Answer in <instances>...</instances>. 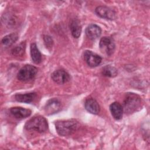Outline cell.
<instances>
[{"label": "cell", "mask_w": 150, "mask_h": 150, "mask_svg": "<svg viewBox=\"0 0 150 150\" xmlns=\"http://www.w3.org/2000/svg\"><path fill=\"white\" fill-rule=\"evenodd\" d=\"M142 101L141 97L134 93L126 94L123 103V111L126 114H131L141 108Z\"/></svg>", "instance_id": "cell-1"}, {"label": "cell", "mask_w": 150, "mask_h": 150, "mask_svg": "<svg viewBox=\"0 0 150 150\" xmlns=\"http://www.w3.org/2000/svg\"><path fill=\"white\" fill-rule=\"evenodd\" d=\"M79 124L75 119L59 120L56 121L55 127L57 132L62 136L72 134L79 127Z\"/></svg>", "instance_id": "cell-2"}, {"label": "cell", "mask_w": 150, "mask_h": 150, "mask_svg": "<svg viewBox=\"0 0 150 150\" xmlns=\"http://www.w3.org/2000/svg\"><path fill=\"white\" fill-rule=\"evenodd\" d=\"M25 128L27 130H33L42 133L47 130L48 123L46 119L43 116L36 115L26 122Z\"/></svg>", "instance_id": "cell-3"}, {"label": "cell", "mask_w": 150, "mask_h": 150, "mask_svg": "<svg viewBox=\"0 0 150 150\" xmlns=\"http://www.w3.org/2000/svg\"><path fill=\"white\" fill-rule=\"evenodd\" d=\"M38 69L31 64H26L18 73V79L22 82H27L33 80L36 75Z\"/></svg>", "instance_id": "cell-4"}, {"label": "cell", "mask_w": 150, "mask_h": 150, "mask_svg": "<svg viewBox=\"0 0 150 150\" xmlns=\"http://www.w3.org/2000/svg\"><path fill=\"white\" fill-rule=\"evenodd\" d=\"M99 47L103 53L111 56L114 52L115 45L112 38L109 36H104L100 40Z\"/></svg>", "instance_id": "cell-5"}, {"label": "cell", "mask_w": 150, "mask_h": 150, "mask_svg": "<svg viewBox=\"0 0 150 150\" xmlns=\"http://www.w3.org/2000/svg\"><path fill=\"white\" fill-rule=\"evenodd\" d=\"M95 12L100 17L108 20H114L117 17L115 12L106 6H97L96 8Z\"/></svg>", "instance_id": "cell-6"}, {"label": "cell", "mask_w": 150, "mask_h": 150, "mask_svg": "<svg viewBox=\"0 0 150 150\" xmlns=\"http://www.w3.org/2000/svg\"><path fill=\"white\" fill-rule=\"evenodd\" d=\"M84 58L87 64L92 67L98 66L102 61V58L100 56L90 50H86L84 52Z\"/></svg>", "instance_id": "cell-7"}, {"label": "cell", "mask_w": 150, "mask_h": 150, "mask_svg": "<svg viewBox=\"0 0 150 150\" xmlns=\"http://www.w3.org/2000/svg\"><path fill=\"white\" fill-rule=\"evenodd\" d=\"M52 80L59 84H63L68 82L70 80L69 74L63 69L55 70L51 75Z\"/></svg>", "instance_id": "cell-8"}, {"label": "cell", "mask_w": 150, "mask_h": 150, "mask_svg": "<svg viewBox=\"0 0 150 150\" xmlns=\"http://www.w3.org/2000/svg\"><path fill=\"white\" fill-rule=\"evenodd\" d=\"M61 110V103L57 98H51L46 103L45 111L46 114L50 115L57 112Z\"/></svg>", "instance_id": "cell-9"}, {"label": "cell", "mask_w": 150, "mask_h": 150, "mask_svg": "<svg viewBox=\"0 0 150 150\" xmlns=\"http://www.w3.org/2000/svg\"><path fill=\"white\" fill-rule=\"evenodd\" d=\"M10 112L15 118L22 119L29 117L32 113V111L29 109L24 108L21 107H14L10 109Z\"/></svg>", "instance_id": "cell-10"}, {"label": "cell", "mask_w": 150, "mask_h": 150, "mask_svg": "<svg viewBox=\"0 0 150 150\" xmlns=\"http://www.w3.org/2000/svg\"><path fill=\"white\" fill-rule=\"evenodd\" d=\"M101 33V29L100 26L96 24L89 25L86 29V36L91 40L97 39Z\"/></svg>", "instance_id": "cell-11"}, {"label": "cell", "mask_w": 150, "mask_h": 150, "mask_svg": "<svg viewBox=\"0 0 150 150\" xmlns=\"http://www.w3.org/2000/svg\"><path fill=\"white\" fill-rule=\"evenodd\" d=\"M110 110L113 118L117 120H121L123 115L122 106L118 102H114L110 105Z\"/></svg>", "instance_id": "cell-12"}, {"label": "cell", "mask_w": 150, "mask_h": 150, "mask_svg": "<svg viewBox=\"0 0 150 150\" xmlns=\"http://www.w3.org/2000/svg\"><path fill=\"white\" fill-rule=\"evenodd\" d=\"M85 108L89 112L93 114H97L100 112V107L98 102L93 98H88L85 101Z\"/></svg>", "instance_id": "cell-13"}, {"label": "cell", "mask_w": 150, "mask_h": 150, "mask_svg": "<svg viewBox=\"0 0 150 150\" xmlns=\"http://www.w3.org/2000/svg\"><path fill=\"white\" fill-rule=\"evenodd\" d=\"M36 96V94L34 92L26 94H17L15 96V99L19 102L30 103L34 100Z\"/></svg>", "instance_id": "cell-14"}, {"label": "cell", "mask_w": 150, "mask_h": 150, "mask_svg": "<svg viewBox=\"0 0 150 150\" xmlns=\"http://www.w3.org/2000/svg\"><path fill=\"white\" fill-rule=\"evenodd\" d=\"M30 56L32 60L35 64H39L42 61V55L35 43L30 45Z\"/></svg>", "instance_id": "cell-15"}, {"label": "cell", "mask_w": 150, "mask_h": 150, "mask_svg": "<svg viewBox=\"0 0 150 150\" xmlns=\"http://www.w3.org/2000/svg\"><path fill=\"white\" fill-rule=\"evenodd\" d=\"M70 28L73 36L75 38H78L81 32V26L79 21L76 19H73L70 22Z\"/></svg>", "instance_id": "cell-16"}, {"label": "cell", "mask_w": 150, "mask_h": 150, "mask_svg": "<svg viewBox=\"0 0 150 150\" xmlns=\"http://www.w3.org/2000/svg\"><path fill=\"white\" fill-rule=\"evenodd\" d=\"M18 39V35L16 33H12L5 36L1 40L2 44L5 47H9L12 45Z\"/></svg>", "instance_id": "cell-17"}, {"label": "cell", "mask_w": 150, "mask_h": 150, "mask_svg": "<svg viewBox=\"0 0 150 150\" xmlns=\"http://www.w3.org/2000/svg\"><path fill=\"white\" fill-rule=\"evenodd\" d=\"M118 71L116 68L111 66H105L102 69V74L103 76L108 77H114L117 75Z\"/></svg>", "instance_id": "cell-18"}, {"label": "cell", "mask_w": 150, "mask_h": 150, "mask_svg": "<svg viewBox=\"0 0 150 150\" xmlns=\"http://www.w3.org/2000/svg\"><path fill=\"white\" fill-rule=\"evenodd\" d=\"M25 47H26V43L25 42H22L19 45L15 46L14 48L12 49L11 50V53L13 56H22L25 50Z\"/></svg>", "instance_id": "cell-19"}, {"label": "cell", "mask_w": 150, "mask_h": 150, "mask_svg": "<svg viewBox=\"0 0 150 150\" xmlns=\"http://www.w3.org/2000/svg\"><path fill=\"white\" fill-rule=\"evenodd\" d=\"M43 40H44V42L46 46V47L47 48H51L53 46V41L52 38L48 36V35H45L43 36Z\"/></svg>", "instance_id": "cell-20"}]
</instances>
